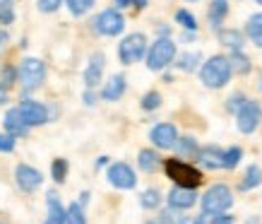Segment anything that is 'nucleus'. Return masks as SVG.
<instances>
[{
  "mask_svg": "<svg viewBox=\"0 0 262 224\" xmlns=\"http://www.w3.org/2000/svg\"><path fill=\"white\" fill-rule=\"evenodd\" d=\"M231 60L226 56H212L202 65L200 70V77L205 82V87L209 89H222L226 82L231 80Z\"/></svg>",
  "mask_w": 262,
  "mask_h": 224,
  "instance_id": "f257e3e1",
  "label": "nucleus"
},
{
  "mask_svg": "<svg viewBox=\"0 0 262 224\" xmlns=\"http://www.w3.org/2000/svg\"><path fill=\"white\" fill-rule=\"evenodd\" d=\"M173 58H176V44L168 36H159L147 51V68L154 72L164 70L166 65L173 63Z\"/></svg>",
  "mask_w": 262,
  "mask_h": 224,
  "instance_id": "f03ea898",
  "label": "nucleus"
},
{
  "mask_svg": "<svg viewBox=\"0 0 262 224\" xmlns=\"http://www.w3.org/2000/svg\"><path fill=\"white\" fill-rule=\"evenodd\" d=\"M166 174L168 178H173L176 186H185V188H198L202 184V174L195 167L185 164L181 159H166Z\"/></svg>",
  "mask_w": 262,
  "mask_h": 224,
  "instance_id": "7ed1b4c3",
  "label": "nucleus"
},
{
  "mask_svg": "<svg viewBox=\"0 0 262 224\" xmlns=\"http://www.w3.org/2000/svg\"><path fill=\"white\" fill-rule=\"evenodd\" d=\"M17 80L22 82V87L27 89V92H32V89L41 87V82H43V77H46V65H43V60H39V58H24L22 65H19V70H17Z\"/></svg>",
  "mask_w": 262,
  "mask_h": 224,
  "instance_id": "20e7f679",
  "label": "nucleus"
},
{
  "mask_svg": "<svg viewBox=\"0 0 262 224\" xmlns=\"http://www.w3.org/2000/svg\"><path fill=\"white\" fill-rule=\"evenodd\" d=\"M233 205V195H231L229 186L224 184H216L212 186L209 191L202 195V210H207V212H226V210Z\"/></svg>",
  "mask_w": 262,
  "mask_h": 224,
  "instance_id": "39448f33",
  "label": "nucleus"
},
{
  "mask_svg": "<svg viewBox=\"0 0 262 224\" xmlns=\"http://www.w3.org/2000/svg\"><path fill=\"white\" fill-rule=\"evenodd\" d=\"M144 53H147V39H144V34H127L118 46V58H120V63H125V65L137 63Z\"/></svg>",
  "mask_w": 262,
  "mask_h": 224,
  "instance_id": "423d86ee",
  "label": "nucleus"
},
{
  "mask_svg": "<svg viewBox=\"0 0 262 224\" xmlns=\"http://www.w3.org/2000/svg\"><path fill=\"white\" fill-rule=\"evenodd\" d=\"M260 120H262V109L257 101H246V104L236 111V126H238V130L246 133V135H250V133L257 130Z\"/></svg>",
  "mask_w": 262,
  "mask_h": 224,
  "instance_id": "0eeeda50",
  "label": "nucleus"
},
{
  "mask_svg": "<svg viewBox=\"0 0 262 224\" xmlns=\"http://www.w3.org/2000/svg\"><path fill=\"white\" fill-rule=\"evenodd\" d=\"M94 27L96 32L103 34V36H118L123 32V27H125V19L120 15L118 10H103L101 15L94 19Z\"/></svg>",
  "mask_w": 262,
  "mask_h": 224,
  "instance_id": "6e6552de",
  "label": "nucleus"
},
{
  "mask_svg": "<svg viewBox=\"0 0 262 224\" xmlns=\"http://www.w3.org/2000/svg\"><path fill=\"white\" fill-rule=\"evenodd\" d=\"M108 184L120 188V191H130V188H135V184H137L135 171L127 167L125 161L111 164V169H108Z\"/></svg>",
  "mask_w": 262,
  "mask_h": 224,
  "instance_id": "1a4fd4ad",
  "label": "nucleus"
},
{
  "mask_svg": "<svg viewBox=\"0 0 262 224\" xmlns=\"http://www.w3.org/2000/svg\"><path fill=\"white\" fill-rule=\"evenodd\" d=\"M149 140L154 142V147H159V150H171V147H176V142H178V130H176V126H171V123H159V126L151 128Z\"/></svg>",
  "mask_w": 262,
  "mask_h": 224,
  "instance_id": "9d476101",
  "label": "nucleus"
},
{
  "mask_svg": "<svg viewBox=\"0 0 262 224\" xmlns=\"http://www.w3.org/2000/svg\"><path fill=\"white\" fill-rule=\"evenodd\" d=\"M19 113H22L24 123H27L29 128L41 126V123H46V120H48L46 109H43L39 101H32V99H24L22 104H19Z\"/></svg>",
  "mask_w": 262,
  "mask_h": 224,
  "instance_id": "9b49d317",
  "label": "nucleus"
},
{
  "mask_svg": "<svg viewBox=\"0 0 262 224\" xmlns=\"http://www.w3.org/2000/svg\"><path fill=\"white\" fill-rule=\"evenodd\" d=\"M15 178H17V186L27 193L36 191V188L41 186V181H43L41 171H36V169L29 167V164H19V167L15 169Z\"/></svg>",
  "mask_w": 262,
  "mask_h": 224,
  "instance_id": "f8f14e48",
  "label": "nucleus"
},
{
  "mask_svg": "<svg viewBox=\"0 0 262 224\" xmlns=\"http://www.w3.org/2000/svg\"><path fill=\"white\" fill-rule=\"evenodd\" d=\"M198 200V193L195 188H185V186H176L173 191L168 193V205L173 210H188L195 205Z\"/></svg>",
  "mask_w": 262,
  "mask_h": 224,
  "instance_id": "ddd939ff",
  "label": "nucleus"
},
{
  "mask_svg": "<svg viewBox=\"0 0 262 224\" xmlns=\"http://www.w3.org/2000/svg\"><path fill=\"white\" fill-rule=\"evenodd\" d=\"M198 159L207 169H224V150H219L214 145L202 147V150H198Z\"/></svg>",
  "mask_w": 262,
  "mask_h": 224,
  "instance_id": "4468645a",
  "label": "nucleus"
},
{
  "mask_svg": "<svg viewBox=\"0 0 262 224\" xmlns=\"http://www.w3.org/2000/svg\"><path fill=\"white\" fill-rule=\"evenodd\" d=\"M103 63H106L103 53H94V56L89 58V65H87V70H84V82H87V87H89V89L96 87V85L101 82Z\"/></svg>",
  "mask_w": 262,
  "mask_h": 224,
  "instance_id": "2eb2a0df",
  "label": "nucleus"
},
{
  "mask_svg": "<svg viewBox=\"0 0 262 224\" xmlns=\"http://www.w3.org/2000/svg\"><path fill=\"white\" fill-rule=\"evenodd\" d=\"M3 126H5V130L8 133H12V135H27L29 133V126L24 123L22 113H19V106L17 109H10L8 113H5V120H3Z\"/></svg>",
  "mask_w": 262,
  "mask_h": 224,
  "instance_id": "dca6fc26",
  "label": "nucleus"
},
{
  "mask_svg": "<svg viewBox=\"0 0 262 224\" xmlns=\"http://www.w3.org/2000/svg\"><path fill=\"white\" fill-rule=\"evenodd\" d=\"M125 77L123 75H113L111 80L103 85V89H101V96L106 99V101H118L120 96L125 94Z\"/></svg>",
  "mask_w": 262,
  "mask_h": 224,
  "instance_id": "f3484780",
  "label": "nucleus"
},
{
  "mask_svg": "<svg viewBox=\"0 0 262 224\" xmlns=\"http://www.w3.org/2000/svg\"><path fill=\"white\" fill-rule=\"evenodd\" d=\"M48 222L53 224H68V210L60 205L56 193H48Z\"/></svg>",
  "mask_w": 262,
  "mask_h": 224,
  "instance_id": "a211bd4d",
  "label": "nucleus"
},
{
  "mask_svg": "<svg viewBox=\"0 0 262 224\" xmlns=\"http://www.w3.org/2000/svg\"><path fill=\"white\" fill-rule=\"evenodd\" d=\"M219 41L226 48H231V51H243V46H246V39H243V34L238 29H222L219 32Z\"/></svg>",
  "mask_w": 262,
  "mask_h": 224,
  "instance_id": "6ab92c4d",
  "label": "nucleus"
},
{
  "mask_svg": "<svg viewBox=\"0 0 262 224\" xmlns=\"http://www.w3.org/2000/svg\"><path fill=\"white\" fill-rule=\"evenodd\" d=\"M246 34H248V39L253 41L255 46L262 48V12H257V15H253L250 19H248Z\"/></svg>",
  "mask_w": 262,
  "mask_h": 224,
  "instance_id": "aec40b11",
  "label": "nucleus"
},
{
  "mask_svg": "<svg viewBox=\"0 0 262 224\" xmlns=\"http://www.w3.org/2000/svg\"><path fill=\"white\" fill-rule=\"evenodd\" d=\"M229 12V3L226 0H212V8H209V22L214 29H219V24L224 22V17Z\"/></svg>",
  "mask_w": 262,
  "mask_h": 224,
  "instance_id": "412c9836",
  "label": "nucleus"
},
{
  "mask_svg": "<svg viewBox=\"0 0 262 224\" xmlns=\"http://www.w3.org/2000/svg\"><path fill=\"white\" fill-rule=\"evenodd\" d=\"M229 60H231V70L238 72V75H246V72H250V68H253V65H250V58H248L243 51H233Z\"/></svg>",
  "mask_w": 262,
  "mask_h": 224,
  "instance_id": "4be33fe9",
  "label": "nucleus"
},
{
  "mask_svg": "<svg viewBox=\"0 0 262 224\" xmlns=\"http://www.w3.org/2000/svg\"><path fill=\"white\" fill-rule=\"evenodd\" d=\"M260 184H262V169L257 167V164L248 167L246 178H243V184H241V191H250V188H257Z\"/></svg>",
  "mask_w": 262,
  "mask_h": 224,
  "instance_id": "5701e85b",
  "label": "nucleus"
},
{
  "mask_svg": "<svg viewBox=\"0 0 262 224\" xmlns=\"http://www.w3.org/2000/svg\"><path fill=\"white\" fill-rule=\"evenodd\" d=\"M137 164H140V169H142V171L151 174V171H157V167H159V157H157V152H154V150H142V152H140Z\"/></svg>",
  "mask_w": 262,
  "mask_h": 224,
  "instance_id": "b1692460",
  "label": "nucleus"
},
{
  "mask_svg": "<svg viewBox=\"0 0 262 224\" xmlns=\"http://www.w3.org/2000/svg\"><path fill=\"white\" fill-rule=\"evenodd\" d=\"M159 202H161V195L157 188H147V191L140 195V205H142L144 210H154V208H159Z\"/></svg>",
  "mask_w": 262,
  "mask_h": 224,
  "instance_id": "393cba45",
  "label": "nucleus"
},
{
  "mask_svg": "<svg viewBox=\"0 0 262 224\" xmlns=\"http://www.w3.org/2000/svg\"><path fill=\"white\" fill-rule=\"evenodd\" d=\"M68 3V8H70L72 15H84V12H89L92 10V5H94V0H65Z\"/></svg>",
  "mask_w": 262,
  "mask_h": 224,
  "instance_id": "a878e982",
  "label": "nucleus"
},
{
  "mask_svg": "<svg viewBox=\"0 0 262 224\" xmlns=\"http://www.w3.org/2000/svg\"><path fill=\"white\" fill-rule=\"evenodd\" d=\"M200 63V53H183L181 58H178V68L181 70H185V72H190V70H195V65Z\"/></svg>",
  "mask_w": 262,
  "mask_h": 224,
  "instance_id": "bb28decb",
  "label": "nucleus"
},
{
  "mask_svg": "<svg viewBox=\"0 0 262 224\" xmlns=\"http://www.w3.org/2000/svg\"><path fill=\"white\" fill-rule=\"evenodd\" d=\"M68 224H87L84 212H82V208H80V202H72L70 208H68Z\"/></svg>",
  "mask_w": 262,
  "mask_h": 224,
  "instance_id": "cd10ccee",
  "label": "nucleus"
},
{
  "mask_svg": "<svg viewBox=\"0 0 262 224\" xmlns=\"http://www.w3.org/2000/svg\"><path fill=\"white\" fill-rule=\"evenodd\" d=\"M241 157H243L241 147H231V150H226V152H224V169H233L241 161Z\"/></svg>",
  "mask_w": 262,
  "mask_h": 224,
  "instance_id": "c85d7f7f",
  "label": "nucleus"
},
{
  "mask_svg": "<svg viewBox=\"0 0 262 224\" xmlns=\"http://www.w3.org/2000/svg\"><path fill=\"white\" fill-rule=\"evenodd\" d=\"M161 104V94L159 92H147L142 96V109L144 111H154V109H159Z\"/></svg>",
  "mask_w": 262,
  "mask_h": 224,
  "instance_id": "c756f323",
  "label": "nucleus"
},
{
  "mask_svg": "<svg viewBox=\"0 0 262 224\" xmlns=\"http://www.w3.org/2000/svg\"><path fill=\"white\" fill-rule=\"evenodd\" d=\"M15 19V10L10 0H0V24H12Z\"/></svg>",
  "mask_w": 262,
  "mask_h": 224,
  "instance_id": "7c9ffc66",
  "label": "nucleus"
},
{
  "mask_svg": "<svg viewBox=\"0 0 262 224\" xmlns=\"http://www.w3.org/2000/svg\"><path fill=\"white\" fill-rule=\"evenodd\" d=\"M176 22L181 24V27H185V29H198V22H195V17L188 10H178L176 12Z\"/></svg>",
  "mask_w": 262,
  "mask_h": 224,
  "instance_id": "2f4dec72",
  "label": "nucleus"
},
{
  "mask_svg": "<svg viewBox=\"0 0 262 224\" xmlns=\"http://www.w3.org/2000/svg\"><path fill=\"white\" fill-rule=\"evenodd\" d=\"M178 152L181 154H192V152H198V145H195V140L192 137H181L178 140Z\"/></svg>",
  "mask_w": 262,
  "mask_h": 224,
  "instance_id": "473e14b6",
  "label": "nucleus"
},
{
  "mask_svg": "<svg viewBox=\"0 0 262 224\" xmlns=\"http://www.w3.org/2000/svg\"><path fill=\"white\" fill-rule=\"evenodd\" d=\"M65 174H68V161H65V159H56V161H53V178H56L58 184H63Z\"/></svg>",
  "mask_w": 262,
  "mask_h": 224,
  "instance_id": "72a5a7b5",
  "label": "nucleus"
},
{
  "mask_svg": "<svg viewBox=\"0 0 262 224\" xmlns=\"http://www.w3.org/2000/svg\"><path fill=\"white\" fill-rule=\"evenodd\" d=\"M15 137L12 133H0V152H12L15 150Z\"/></svg>",
  "mask_w": 262,
  "mask_h": 224,
  "instance_id": "f704fd0d",
  "label": "nucleus"
},
{
  "mask_svg": "<svg viewBox=\"0 0 262 224\" xmlns=\"http://www.w3.org/2000/svg\"><path fill=\"white\" fill-rule=\"evenodd\" d=\"M63 5V0H39V10L41 12H56Z\"/></svg>",
  "mask_w": 262,
  "mask_h": 224,
  "instance_id": "c9c22d12",
  "label": "nucleus"
},
{
  "mask_svg": "<svg viewBox=\"0 0 262 224\" xmlns=\"http://www.w3.org/2000/svg\"><path fill=\"white\" fill-rule=\"evenodd\" d=\"M219 219H222V212L216 215V212H202V215L198 217V224H219Z\"/></svg>",
  "mask_w": 262,
  "mask_h": 224,
  "instance_id": "e433bc0d",
  "label": "nucleus"
},
{
  "mask_svg": "<svg viewBox=\"0 0 262 224\" xmlns=\"http://www.w3.org/2000/svg\"><path fill=\"white\" fill-rule=\"evenodd\" d=\"M243 104H246V96H243V94H233L229 99V111H238Z\"/></svg>",
  "mask_w": 262,
  "mask_h": 224,
  "instance_id": "4c0bfd02",
  "label": "nucleus"
},
{
  "mask_svg": "<svg viewBox=\"0 0 262 224\" xmlns=\"http://www.w3.org/2000/svg\"><path fill=\"white\" fill-rule=\"evenodd\" d=\"M15 77H19V75H17L12 68H5V77H3V85H5V87H10V85L15 82Z\"/></svg>",
  "mask_w": 262,
  "mask_h": 224,
  "instance_id": "58836bf2",
  "label": "nucleus"
},
{
  "mask_svg": "<svg viewBox=\"0 0 262 224\" xmlns=\"http://www.w3.org/2000/svg\"><path fill=\"white\" fill-rule=\"evenodd\" d=\"M5 101H8V87L0 82V104H5Z\"/></svg>",
  "mask_w": 262,
  "mask_h": 224,
  "instance_id": "ea45409f",
  "label": "nucleus"
},
{
  "mask_svg": "<svg viewBox=\"0 0 262 224\" xmlns=\"http://www.w3.org/2000/svg\"><path fill=\"white\" fill-rule=\"evenodd\" d=\"M176 224H198V219H192V217H181Z\"/></svg>",
  "mask_w": 262,
  "mask_h": 224,
  "instance_id": "a19ab883",
  "label": "nucleus"
},
{
  "mask_svg": "<svg viewBox=\"0 0 262 224\" xmlns=\"http://www.w3.org/2000/svg\"><path fill=\"white\" fill-rule=\"evenodd\" d=\"M5 41H8V32L0 29V51H3V46H5Z\"/></svg>",
  "mask_w": 262,
  "mask_h": 224,
  "instance_id": "79ce46f5",
  "label": "nucleus"
},
{
  "mask_svg": "<svg viewBox=\"0 0 262 224\" xmlns=\"http://www.w3.org/2000/svg\"><path fill=\"white\" fill-rule=\"evenodd\" d=\"M219 224H233V219H231L229 215H224V212H222V219H219Z\"/></svg>",
  "mask_w": 262,
  "mask_h": 224,
  "instance_id": "37998d69",
  "label": "nucleus"
},
{
  "mask_svg": "<svg viewBox=\"0 0 262 224\" xmlns=\"http://www.w3.org/2000/svg\"><path fill=\"white\" fill-rule=\"evenodd\" d=\"M84 101H87V106H92V104H94V94H92V92H87V94H84Z\"/></svg>",
  "mask_w": 262,
  "mask_h": 224,
  "instance_id": "c03bdc74",
  "label": "nucleus"
},
{
  "mask_svg": "<svg viewBox=\"0 0 262 224\" xmlns=\"http://www.w3.org/2000/svg\"><path fill=\"white\" fill-rule=\"evenodd\" d=\"M133 3H135V8H137V10L147 8V0H133Z\"/></svg>",
  "mask_w": 262,
  "mask_h": 224,
  "instance_id": "a18cd8bd",
  "label": "nucleus"
},
{
  "mask_svg": "<svg viewBox=\"0 0 262 224\" xmlns=\"http://www.w3.org/2000/svg\"><path fill=\"white\" fill-rule=\"evenodd\" d=\"M130 3H133V0H116V5H118V8H127Z\"/></svg>",
  "mask_w": 262,
  "mask_h": 224,
  "instance_id": "49530a36",
  "label": "nucleus"
},
{
  "mask_svg": "<svg viewBox=\"0 0 262 224\" xmlns=\"http://www.w3.org/2000/svg\"><path fill=\"white\" fill-rule=\"evenodd\" d=\"M246 224H257V219H248V222Z\"/></svg>",
  "mask_w": 262,
  "mask_h": 224,
  "instance_id": "de8ad7c7",
  "label": "nucleus"
},
{
  "mask_svg": "<svg viewBox=\"0 0 262 224\" xmlns=\"http://www.w3.org/2000/svg\"><path fill=\"white\" fill-rule=\"evenodd\" d=\"M149 224H164V222H161V219H159V222H149Z\"/></svg>",
  "mask_w": 262,
  "mask_h": 224,
  "instance_id": "09e8293b",
  "label": "nucleus"
},
{
  "mask_svg": "<svg viewBox=\"0 0 262 224\" xmlns=\"http://www.w3.org/2000/svg\"><path fill=\"white\" fill-rule=\"evenodd\" d=\"M260 89H262V77H260Z\"/></svg>",
  "mask_w": 262,
  "mask_h": 224,
  "instance_id": "8fccbe9b",
  "label": "nucleus"
},
{
  "mask_svg": "<svg viewBox=\"0 0 262 224\" xmlns=\"http://www.w3.org/2000/svg\"><path fill=\"white\" fill-rule=\"evenodd\" d=\"M257 5H262V0H257Z\"/></svg>",
  "mask_w": 262,
  "mask_h": 224,
  "instance_id": "3c124183",
  "label": "nucleus"
},
{
  "mask_svg": "<svg viewBox=\"0 0 262 224\" xmlns=\"http://www.w3.org/2000/svg\"><path fill=\"white\" fill-rule=\"evenodd\" d=\"M46 224H53V222H46Z\"/></svg>",
  "mask_w": 262,
  "mask_h": 224,
  "instance_id": "603ef678",
  "label": "nucleus"
},
{
  "mask_svg": "<svg viewBox=\"0 0 262 224\" xmlns=\"http://www.w3.org/2000/svg\"><path fill=\"white\" fill-rule=\"evenodd\" d=\"M0 224H3V222H0Z\"/></svg>",
  "mask_w": 262,
  "mask_h": 224,
  "instance_id": "864d4df0",
  "label": "nucleus"
}]
</instances>
